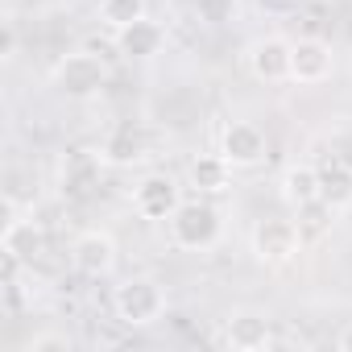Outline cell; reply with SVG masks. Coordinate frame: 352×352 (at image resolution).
<instances>
[{
	"label": "cell",
	"mask_w": 352,
	"mask_h": 352,
	"mask_svg": "<svg viewBox=\"0 0 352 352\" xmlns=\"http://www.w3.org/2000/svg\"><path fill=\"white\" fill-rule=\"evenodd\" d=\"M166 224H170V241L179 245V249H187V253L212 249L220 241V232H224V216L208 199H183L179 212H174Z\"/></svg>",
	"instance_id": "obj_1"
},
{
	"label": "cell",
	"mask_w": 352,
	"mask_h": 352,
	"mask_svg": "<svg viewBox=\"0 0 352 352\" xmlns=\"http://www.w3.org/2000/svg\"><path fill=\"white\" fill-rule=\"evenodd\" d=\"M112 311L124 327H149L166 315V290L153 278H129L112 290Z\"/></svg>",
	"instance_id": "obj_2"
},
{
	"label": "cell",
	"mask_w": 352,
	"mask_h": 352,
	"mask_svg": "<svg viewBox=\"0 0 352 352\" xmlns=\"http://www.w3.org/2000/svg\"><path fill=\"white\" fill-rule=\"evenodd\" d=\"M50 83H54L67 100H91V96L104 91V83H108V67H104L96 54L75 50V54H63V58L54 63Z\"/></svg>",
	"instance_id": "obj_3"
},
{
	"label": "cell",
	"mask_w": 352,
	"mask_h": 352,
	"mask_svg": "<svg viewBox=\"0 0 352 352\" xmlns=\"http://www.w3.org/2000/svg\"><path fill=\"white\" fill-rule=\"evenodd\" d=\"M302 228L298 220H282V216H270L253 228V257L261 265H286L302 253Z\"/></svg>",
	"instance_id": "obj_4"
},
{
	"label": "cell",
	"mask_w": 352,
	"mask_h": 352,
	"mask_svg": "<svg viewBox=\"0 0 352 352\" xmlns=\"http://www.w3.org/2000/svg\"><path fill=\"white\" fill-rule=\"evenodd\" d=\"M245 58H249V75H253V79H261V83H282V79H290L294 42L282 38V34H270V38H257Z\"/></svg>",
	"instance_id": "obj_5"
},
{
	"label": "cell",
	"mask_w": 352,
	"mask_h": 352,
	"mask_svg": "<svg viewBox=\"0 0 352 352\" xmlns=\"http://www.w3.org/2000/svg\"><path fill=\"white\" fill-rule=\"evenodd\" d=\"M179 204H183V195H179V183L170 174H149L133 191V212L141 220H170L179 212Z\"/></svg>",
	"instance_id": "obj_6"
},
{
	"label": "cell",
	"mask_w": 352,
	"mask_h": 352,
	"mask_svg": "<svg viewBox=\"0 0 352 352\" xmlns=\"http://www.w3.org/2000/svg\"><path fill=\"white\" fill-rule=\"evenodd\" d=\"M100 170H104V157L91 153V149H71L58 166V191L67 199H87L96 187H100Z\"/></svg>",
	"instance_id": "obj_7"
},
{
	"label": "cell",
	"mask_w": 352,
	"mask_h": 352,
	"mask_svg": "<svg viewBox=\"0 0 352 352\" xmlns=\"http://www.w3.org/2000/svg\"><path fill=\"white\" fill-rule=\"evenodd\" d=\"M265 133L249 120H232L224 133H220V153L232 162V170H249V166H261L265 162Z\"/></svg>",
	"instance_id": "obj_8"
},
{
	"label": "cell",
	"mask_w": 352,
	"mask_h": 352,
	"mask_svg": "<svg viewBox=\"0 0 352 352\" xmlns=\"http://www.w3.org/2000/svg\"><path fill=\"white\" fill-rule=\"evenodd\" d=\"M71 265H75L83 278H104V274H112V265H116V241H112L108 232H100V228L79 232L75 245H71Z\"/></svg>",
	"instance_id": "obj_9"
},
{
	"label": "cell",
	"mask_w": 352,
	"mask_h": 352,
	"mask_svg": "<svg viewBox=\"0 0 352 352\" xmlns=\"http://www.w3.org/2000/svg\"><path fill=\"white\" fill-rule=\"evenodd\" d=\"M224 344L236 352H261L274 344V323L261 311H236L224 319Z\"/></svg>",
	"instance_id": "obj_10"
},
{
	"label": "cell",
	"mask_w": 352,
	"mask_h": 352,
	"mask_svg": "<svg viewBox=\"0 0 352 352\" xmlns=\"http://www.w3.org/2000/svg\"><path fill=\"white\" fill-rule=\"evenodd\" d=\"M0 249H5V261H34L46 249V232L38 228L34 216H13L5 224V236H0Z\"/></svg>",
	"instance_id": "obj_11"
},
{
	"label": "cell",
	"mask_w": 352,
	"mask_h": 352,
	"mask_svg": "<svg viewBox=\"0 0 352 352\" xmlns=\"http://www.w3.org/2000/svg\"><path fill=\"white\" fill-rule=\"evenodd\" d=\"M331 75V46L319 38H298L294 58H290V79L294 83H323Z\"/></svg>",
	"instance_id": "obj_12"
},
{
	"label": "cell",
	"mask_w": 352,
	"mask_h": 352,
	"mask_svg": "<svg viewBox=\"0 0 352 352\" xmlns=\"http://www.w3.org/2000/svg\"><path fill=\"white\" fill-rule=\"evenodd\" d=\"M162 46H166V30H162L157 21H149V17H141V21L116 30V50H120L124 58H137V63H141V58H153Z\"/></svg>",
	"instance_id": "obj_13"
},
{
	"label": "cell",
	"mask_w": 352,
	"mask_h": 352,
	"mask_svg": "<svg viewBox=\"0 0 352 352\" xmlns=\"http://www.w3.org/2000/svg\"><path fill=\"white\" fill-rule=\"evenodd\" d=\"M319 199H323L331 212L352 208V166H348L344 157L319 162Z\"/></svg>",
	"instance_id": "obj_14"
},
{
	"label": "cell",
	"mask_w": 352,
	"mask_h": 352,
	"mask_svg": "<svg viewBox=\"0 0 352 352\" xmlns=\"http://www.w3.org/2000/svg\"><path fill=\"white\" fill-rule=\"evenodd\" d=\"M100 157H104L108 166H133V162H141V157H145V133H141L137 124L112 129L108 141H104V149H100Z\"/></svg>",
	"instance_id": "obj_15"
},
{
	"label": "cell",
	"mask_w": 352,
	"mask_h": 352,
	"mask_svg": "<svg viewBox=\"0 0 352 352\" xmlns=\"http://www.w3.org/2000/svg\"><path fill=\"white\" fill-rule=\"evenodd\" d=\"M232 183V162L224 153H204L191 162V187H199L204 195H224Z\"/></svg>",
	"instance_id": "obj_16"
},
{
	"label": "cell",
	"mask_w": 352,
	"mask_h": 352,
	"mask_svg": "<svg viewBox=\"0 0 352 352\" xmlns=\"http://www.w3.org/2000/svg\"><path fill=\"white\" fill-rule=\"evenodd\" d=\"M282 199L298 212L319 199V166H290L282 174Z\"/></svg>",
	"instance_id": "obj_17"
},
{
	"label": "cell",
	"mask_w": 352,
	"mask_h": 352,
	"mask_svg": "<svg viewBox=\"0 0 352 352\" xmlns=\"http://www.w3.org/2000/svg\"><path fill=\"white\" fill-rule=\"evenodd\" d=\"M100 17L112 30H124L145 17V0H100Z\"/></svg>",
	"instance_id": "obj_18"
},
{
	"label": "cell",
	"mask_w": 352,
	"mask_h": 352,
	"mask_svg": "<svg viewBox=\"0 0 352 352\" xmlns=\"http://www.w3.org/2000/svg\"><path fill=\"white\" fill-rule=\"evenodd\" d=\"M294 216H298V228H302V236H319V232H327V228H331V216H336V212H331L323 199H315V204L298 208Z\"/></svg>",
	"instance_id": "obj_19"
},
{
	"label": "cell",
	"mask_w": 352,
	"mask_h": 352,
	"mask_svg": "<svg viewBox=\"0 0 352 352\" xmlns=\"http://www.w3.org/2000/svg\"><path fill=\"white\" fill-rule=\"evenodd\" d=\"M21 348H25V352H71L75 340L63 336V331H42V336H30Z\"/></svg>",
	"instance_id": "obj_20"
},
{
	"label": "cell",
	"mask_w": 352,
	"mask_h": 352,
	"mask_svg": "<svg viewBox=\"0 0 352 352\" xmlns=\"http://www.w3.org/2000/svg\"><path fill=\"white\" fill-rule=\"evenodd\" d=\"M195 9H199V17L208 25H224L236 13V0H195Z\"/></svg>",
	"instance_id": "obj_21"
},
{
	"label": "cell",
	"mask_w": 352,
	"mask_h": 352,
	"mask_svg": "<svg viewBox=\"0 0 352 352\" xmlns=\"http://www.w3.org/2000/svg\"><path fill=\"white\" fill-rule=\"evenodd\" d=\"M13 46H17V34H13V21H5V34H0V58H13Z\"/></svg>",
	"instance_id": "obj_22"
},
{
	"label": "cell",
	"mask_w": 352,
	"mask_h": 352,
	"mask_svg": "<svg viewBox=\"0 0 352 352\" xmlns=\"http://www.w3.org/2000/svg\"><path fill=\"white\" fill-rule=\"evenodd\" d=\"M336 344H340L344 352H352V323H344V331L336 336Z\"/></svg>",
	"instance_id": "obj_23"
},
{
	"label": "cell",
	"mask_w": 352,
	"mask_h": 352,
	"mask_svg": "<svg viewBox=\"0 0 352 352\" xmlns=\"http://www.w3.org/2000/svg\"><path fill=\"white\" fill-rule=\"evenodd\" d=\"M257 5H261V9H286L290 0H257Z\"/></svg>",
	"instance_id": "obj_24"
}]
</instances>
